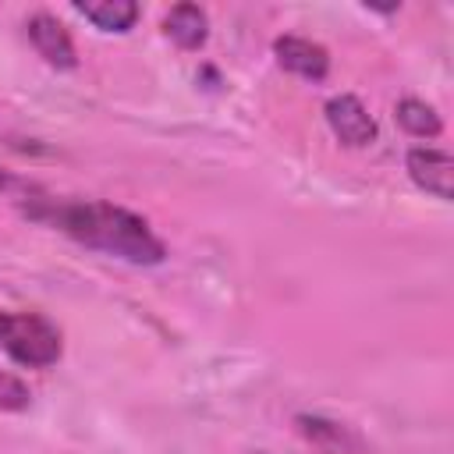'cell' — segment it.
<instances>
[{
  "mask_svg": "<svg viewBox=\"0 0 454 454\" xmlns=\"http://www.w3.org/2000/svg\"><path fill=\"white\" fill-rule=\"evenodd\" d=\"M25 199L28 202H21V213L28 220L60 231L64 238L78 241L82 248L103 252L128 266H160L167 259V241L153 231V223L145 216H138L128 206H117L110 199L35 195V188Z\"/></svg>",
  "mask_w": 454,
  "mask_h": 454,
  "instance_id": "obj_1",
  "label": "cell"
},
{
  "mask_svg": "<svg viewBox=\"0 0 454 454\" xmlns=\"http://www.w3.org/2000/svg\"><path fill=\"white\" fill-rule=\"evenodd\" d=\"M0 351L21 369H50L64 358V333L43 312L4 309L0 312Z\"/></svg>",
  "mask_w": 454,
  "mask_h": 454,
  "instance_id": "obj_2",
  "label": "cell"
},
{
  "mask_svg": "<svg viewBox=\"0 0 454 454\" xmlns=\"http://www.w3.org/2000/svg\"><path fill=\"white\" fill-rule=\"evenodd\" d=\"M323 117L333 131V138L348 149H365L376 142L380 128H376V117L369 114V106L351 96V92H340V96H330L326 106H323Z\"/></svg>",
  "mask_w": 454,
  "mask_h": 454,
  "instance_id": "obj_3",
  "label": "cell"
},
{
  "mask_svg": "<svg viewBox=\"0 0 454 454\" xmlns=\"http://www.w3.org/2000/svg\"><path fill=\"white\" fill-rule=\"evenodd\" d=\"M404 170L411 177L415 188H422L426 195L450 202V181H454V160L447 149H433V145H411L404 156Z\"/></svg>",
  "mask_w": 454,
  "mask_h": 454,
  "instance_id": "obj_4",
  "label": "cell"
},
{
  "mask_svg": "<svg viewBox=\"0 0 454 454\" xmlns=\"http://www.w3.org/2000/svg\"><path fill=\"white\" fill-rule=\"evenodd\" d=\"M25 32H28V43L35 46V53L57 67V71H74L78 67V53H74V39L71 32L64 28V21H57L53 14L39 11L25 21Z\"/></svg>",
  "mask_w": 454,
  "mask_h": 454,
  "instance_id": "obj_5",
  "label": "cell"
},
{
  "mask_svg": "<svg viewBox=\"0 0 454 454\" xmlns=\"http://www.w3.org/2000/svg\"><path fill=\"white\" fill-rule=\"evenodd\" d=\"M294 429L305 443H312L323 454H365V440L358 429H351L348 422L326 419V415H294Z\"/></svg>",
  "mask_w": 454,
  "mask_h": 454,
  "instance_id": "obj_6",
  "label": "cell"
},
{
  "mask_svg": "<svg viewBox=\"0 0 454 454\" xmlns=\"http://www.w3.org/2000/svg\"><path fill=\"white\" fill-rule=\"evenodd\" d=\"M273 57L284 71H291L305 82H326V74H330V50L305 35H277Z\"/></svg>",
  "mask_w": 454,
  "mask_h": 454,
  "instance_id": "obj_7",
  "label": "cell"
},
{
  "mask_svg": "<svg viewBox=\"0 0 454 454\" xmlns=\"http://www.w3.org/2000/svg\"><path fill=\"white\" fill-rule=\"evenodd\" d=\"M163 32L181 50H202L209 39V14L199 4H174L163 18Z\"/></svg>",
  "mask_w": 454,
  "mask_h": 454,
  "instance_id": "obj_8",
  "label": "cell"
},
{
  "mask_svg": "<svg viewBox=\"0 0 454 454\" xmlns=\"http://www.w3.org/2000/svg\"><path fill=\"white\" fill-rule=\"evenodd\" d=\"M74 11L89 21V25H96L99 32H128L135 21H138V14H142V7L138 4H131V0H96V4H74Z\"/></svg>",
  "mask_w": 454,
  "mask_h": 454,
  "instance_id": "obj_9",
  "label": "cell"
},
{
  "mask_svg": "<svg viewBox=\"0 0 454 454\" xmlns=\"http://www.w3.org/2000/svg\"><path fill=\"white\" fill-rule=\"evenodd\" d=\"M394 121H397L408 135H415V138H436V135L443 131L440 114H436L426 99H415V96L397 99V106H394Z\"/></svg>",
  "mask_w": 454,
  "mask_h": 454,
  "instance_id": "obj_10",
  "label": "cell"
},
{
  "mask_svg": "<svg viewBox=\"0 0 454 454\" xmlns=\"http://www.w3.org/2000/svg\"><path fill=\"white\" fill-rule=\"evenodd\" d=\"M32 404V390L21 376L0 369V411H25Z\"/></svg>",
  "mask_w": 454,
  "mask_h": 454,
  "instance_id": "obj_11",
  "label": "cell"
},
{
  "mask_svg": "<svg viewBox=\"0 0 454 454\" xmlns=\"http://www.w3.org/2000/svg\"><path fill=\"white\" fill-rule=\"evenodd\" d=\"M0 192H32V184L25 177H18L14 170L0 167Z\"/></svg>",
  "mask_w": 454,
  "mask_h": 454,
  "instance_id": "obj_12",
  "label": "cell"
}]
</instances>
